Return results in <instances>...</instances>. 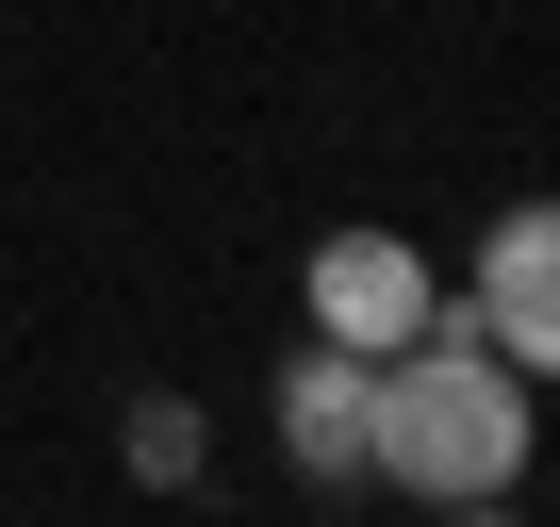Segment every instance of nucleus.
<instances>
[{"mask_svg":"<svg viewBox=\"0 0 560 527\" xmlns=\"http://www.w3.org/2000/svg\"><path fill=\"white\" fill-rule=\"evenodd\" d=\"M363 478H396V494H429V511H462V494H511V478H527V379L462 330V297L380 363Z\"/></svg>","mask_w":560,"mask_h":527,"instance_id":"nucleus-1","label":"nucleus"},{"mask_svg":"<svg viewBox=\"0 0 560 527\" xmlns=\"http://www.w3.org/2000/svg\"><path fill=\"white\" fill-rule=\"evenodd\" d=\"M298 297H314V347H363V363H396V347L445 314V281H429L412 231H314Z\"/></svg>","mask_w":560,"mask_h":527,"instance_id":"nucleus-2","label":"nucleus"},{"mask_svg":"<svg viewBox=\"0 0 560 527\" xmlns=\"http://www.w3.org/2000/svg\"><path fill=\"white\" fill-rule=\"evenodd\" d=\"M462 330L511 363V379H560V198H511L478 231V281H462Z\"/></svg>","mask_w":560,"mask_h":527,"instance_id":"nucleus-3","label":"nucleus"},{"mask_svg":"<svg viewBox=\"0 0 560 527\" xmlns=\"http://www.w3.org/2000/svg\"><path fill=\"white\" fill-rule=\"evenodd\" d=\"M264 412H280V461H298V478H363V412H380V363H363V347H298Z\"/></svg>","mask_w":560,"mask_h":527,"instance_id":"nucleus-4","label":"nucleus"},{"mask_svg":"<svg viewBox=\"0 0 560 527\" xmlns=\"http://www.w3.org/2000/svg\"><path fill=\"white\" fill-rule=\"evenodd\" d=\"M116 461H132L149 494H182V478H198V396H165V379H149V396L116 412Z\"/></svg>","mask_w":560,"mask_h":527,"instance_id":"nucleus-5","label":"nucleus"},{"mask_svg":"<svg viewBox=\"0 0 560 527\" xmlns=\"http://www.w3.org/2000/svg\"><path fill=\"white\" fill-rule=\"evenodd\" d=\"M429 527H527V511H511V494H462V511H429Z\"/></svg>","mask_w":560,"mask_h":527,"instance_id":"nucleus-6","label":"nucleus"}]
</instances>
